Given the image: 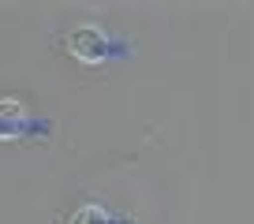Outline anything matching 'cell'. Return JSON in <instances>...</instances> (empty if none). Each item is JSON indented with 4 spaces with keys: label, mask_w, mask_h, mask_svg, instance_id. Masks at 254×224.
Here are the masks:
<instances>
[{
    "label": "cell",
    "mask_w": 254,
    "mask_h": 224,
    "mask_svg": "<svg viewBox=\"0 0 254 224\" xmlns=\"http://www.w3.org/2000/svg\"><path fill=\"white\" fill-rule=\"evenodd\" d=\"M71 224H105V209H97V206H82V209H75Z\"/></svg>",
    "instance_id": "2"
},
{
    "label": "cell",
    "mask_w": 254,
    "mask_h": 224,
    "mask_svg": "<svg viewBox=\"0 0 254 224\" xmlns=\"http://www.w3.org/2000/svg\"><path fill=\"white\" fill-rule=\"evenodd\" d=\"M67 53H71L79 64H97L105 56L101 30H94V26H75V30L67 34Z\"/></svg>",
    "instance_id": "1"
}]
</instances>
